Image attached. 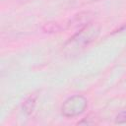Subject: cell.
I'll return each instance as SVG.
<instances>
[{
  "label": "cell",
  "instance_id": "6da1fadb",
  "mask_svg": "<svg viewBox=\"0 0 126 126\" xmlns=\"http://www.w3.org/2000/svg\"><path fill=\"white\" fill-rule=\"evenodd\" d=\"M100 27L97 24H88L69 38L63 45V53L67 57H75L83 52L99 34Z\"/></svg>",
  "mask_w": 126,
  "mask_h": 126
},
{
  "label": "cell",
  "instance_id": "7a4b0ae2",
  "mask_svg": "<svg viewBox=\"0 0 126 126\" xmlns=\"http://www.w3.org/2000/svg\"><path fill=\"white\" fill-rule=\"evenodd\" d=\"M88 107V99L82 94H74L61 105V113L66 118H73L81 115Z\"/></svg>",
  "mask_w": 126,
  "mask_h": 126
},
{
  "label": "cell",
  "instance_id": "3957f363",
  "mask_svg": "<svg viewBox=\"0 0 126 126\" xmlns=\"http://www.w3.org/2000/svg\"><path fill=\"white\" fill-rule=\"evenodd\" d=\"M92 15L90 12H82L74 16V18L68 23V28H77V27H85L91 23Z\"/></svg>",
  "mask_w": 126,
  "mask_h": 126
},
{
  "label": "cell",
  "instance_id": "277c9868",
  "mask_svg": "<svg viewBox=\"0 0 126 126\" xmlns=\"http://www.w3.org/2000/svg\"><path fill=\"white\" fill-rule=\"evenodd\" d=\"M35 101H36V97L34 95H32L25 100V102L23 104V110L27 115H30L32 113V111L35 107Z\"/></svg>",
  "mask_w": 126,
  "mask_h": 126
},
{
  "label": "cell",
  "instance_id": "5b68a950",
  "mask_svg": "<svg viewBox=\"0 0 126 126\" xmlns=\"http://www.w3.org/2000/svg\"><path fill=\"white\" fill-rule=\"evenodd\" d=\"M60 27L58 26V24H54V23H48L44 26L43 28V31L44 32H59L60 31Z\"/></svg>",
  "mask_w": 126,
  "mask_h": 126
},
{
  "label": "cell",
  "instance_id": "8992f818",
  "mask_svg": "<svg viewBox=\"0 0 126 126\" xmlns=\"http://www.w3.org/2000/svg\"><path fill=\"white\" fill-rule=\"evenodd\" d=\"M115 123L116 124H124V123H126V109H123L122 111H120L116 115Z\"/></svg>",
  "mask_w": 126,
  "mask_h": 126
}]
</instances>
